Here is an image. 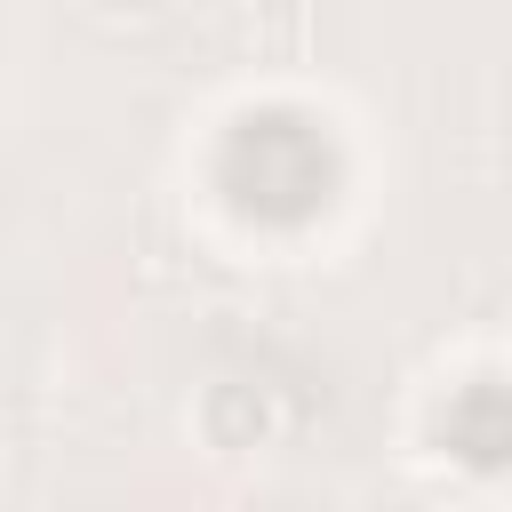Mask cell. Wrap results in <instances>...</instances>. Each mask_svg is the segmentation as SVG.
Here are the masks:
<instances>
[{
  "mask_svg": "<svg viewBox=\"0 0 512 512\" xmlns=\"http://www.w3.org/2000/svg\"><path fill=\"white\" fill-rule=\"evenodd\" d=\"M224 192L248 208V216H312L328 200V144L320 128H304L296 112H256L232 128L224 144Z\"/></svg>",
  "mask_w": 512,
  "mask_h": 512,
  "instance_id": "cell-1",
  "label": "cell"
}]
</instances>
